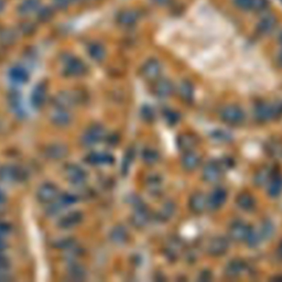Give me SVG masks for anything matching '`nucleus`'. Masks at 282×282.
<instances>
[{"instance_id": "5701e85b", "label": "nucleus", "mask_w": 282, "mask_h": 282, "mask_svg": "<svg viewBox=\"0 0 282 282\" xmlns=\"http://www.w3.org/2000/svg\"><path fill=\"white\" fill-rule=\"evenodd\" d=\"M10 233V226L6 223H0V237L6 238L8 234Z\"/></svg>"}, {"instance_id": "39448f33", "label": "nucleus", "mask_w": 282, "mask_h": 282, "mask_svg": "<svg viewBox=\"0 0 282 282\" xmlns=\"http://www.w3.org/2000/svg\"><path fill=\"white\" fill-rule=\"evenodd\" d=\"M65 175L67 180L73 184H81L86 179L85 171L76 164H70L65 169Z\"/></svg>"}, {"instance_id": "ddd939ff", "label": "nucleus", "mask_w": 282, "mask_h": 282, "mask_svg": "<svg viewBox=\"0 0 282 282\" xmlns=\"http://www.w3.org/2000/svg\"><path fill=\"white\" fill-rule=\"evenodd\" d=\"M88 54H90L92 58H94L95 61L103 60L105 56V50L100 44L94 43L88 46Z\"/></svg>"}, {"instance_id": "4468645a", "label": "nucleus", "mask_w": 282, "mask_h": 282, "mask_svg": "<svg viewBox=\"0 0 282 282\" xmlns=\"http://www.w3.org/2000/svg\"><path fill=\"white\" fill-rule=\"evenodd\" d=\"M75 202H76V196L72 193H65V194H63L60 200H58V203L56 204V207L57 208H62V207H67V206H71L75 204Z\"/></svg>"}, {"instance_id": "0eeeda50", "label": "nucleus", "mask_w": 282, "mask_h": 282, "mask_svg": "<svg viewBox=\"0 0 282 282\" xmlns=\"http://www.w3.org/2000/svg\"><path fill=\"white\" fill-rule=\"evenodd\" d=\"M67 153H69L67 147L63 144H52L45 148V155L54 161L65 158Z\"/></svg>"}, {"instance_id": "1a4fd4ad", "label": "nucleus", "mask_w": 282, "mask_h": 282, "mask_svg": "<svg viewBox=\"0 0 282 282\" xmlns=\"http://www.w3.org/2000/svg\"><path fill=\"white\" fill-rule=\"evenodd\" d=\"M46 98V88L43 83L38 84V85L35 87V90L32 92V96H31V102L32 105L36 108H40L42 107V105L44 104Z\"/></svg>"}, {"instance_id": "aec40b11", "label": "nucleus", "mask_w": 282, "mask_h": 282, "mask_svg": "<svg viewBox=\"0 0 282 282\" xmlns=\"http://www.w3.org/2000/svg\"><path fill=\"white\" fill-rule=\"evenodd\" d=\"M84 275V272L83 270L79 267H75V266H72L71 267V269L69 270V276L71 279H82V276Z\"/></svg>"}, {"instance_id": "6e6552de", "label": "nucleus", "mask_w": 282, "mask_h": 282, "mask_svg": "<svg viewBox=\"0 0 282 282\" xmlns=\"http://www.w3.org/2000/svg\"><path fill=\"white\" fill-rule=\"evenodd\" d=\"M9 79L12 82L17 84V85H21V84H24L29 78V74L26 71V69L21 66H15L9 71Z\"/></svg>"}, {"instance_id": "20e7f679", "label": "nucleus", "mask_w": 282, "mask_h": 282, "mask_svg": "<svg viewBox=\"0 0 282 282\" xmlns=\"http://www.w3.org/2000/svg\"><path fill=\"white\" fill-rule=\"evenodd\" d=\"M85 64L76 57H70L64 63V73L67 76H81V75L85 73Z\"/></svg>"}, {"instance_id": "bb28decb", "label": "nucleus", "mask_w": 282, "mask_h": 282, "mask_svg": "<svg viewBox=\"0 0 282 282\" xmlns=\"http://www.w3.org/2000/svg\"><path fill=\"white\" fill-rule=\"evenodd\" d=\"M281 39H282V35H281Z\"/></svg>"}, {"instance_id": "7ed1b4c3", "label": "nucleus", "mask_w": 282, "mask_h": 282, "mask_svg": "<svg viewBox=\"0 0 282 282\" xmlns=\"http://www.w3.org/2000/svg\"><path fill=\"white\" fill-rule=\"evenodd\" d=\"M50 119L56 127H66V126L72 123V115L70 113L69 109L56 107V109L51 113Z\"/></svg>"}, {"instance_id": "f3484780", "label": "nucleus", "mask_w": 282, "mask_h": 282, "mask_svg": "<svg viewBox=\"0 0 282 282\" xmlns=\"http://www.w3.org/2000/svg\"><path fill=\"white\" fill-rule=\"evenodd\" d=\"M52 16H53V11L51 8H49V7L42 8V9L38 10V17H39V19L41 21H48L52 18Z\"/></svg>"}, {"instance_id": "dca6fc26", "label": "nucleus", "mask_w": 282, "mask_h": 282, "mask_svg": "<svg viewBox=\"0 0 282 282\" xmlns=\"http://www.w3.org/2000/svg\"><path fill=\"white\" fill-rule=\"evenodd\" d=\"M98 137H99L98 130L92 128V129L88 130L85 134H84L83 141H84V144H86V145H92V144H94L96 140H97Z\"/></svg>"}, {"instance_id": "9d476101", "label": "nucleus", "mask_w": 282, "mask_h": 282, "mask_svg": "<svg viewBox=\"0 0 282 282\" xmlns=\"http://www.w3.org/2000/svg\"><path fill=\"white\" fill-rule=\"evenodd\" d=\"M137 20H138L137 11L132 10V9L123 10L118 15V17H117V21H118V23L125 27L132 26L133 23L137 22Z\"/></svg>"}, {"instance_id": "f03ea898", "label": "nucleus", "mask_w": 282, "mask_h": 282, "mask_svg": "<svg viewBox=\"0 0 282 282\" xmlns=\"http://www.w3.org/2000/svg\"><path fill=\"white\" fill-rule=\"evenodd\" d=\"M0 179L5 182H20L26 179V173L19 167L3 166L0 168Z\"/></svg>"}, {"instance_id": "f257e3e1", "label": "nucleus", "mask_w": 282, "mask_h": 282, "mask_svg": "<svg viewBox=\"0 0 282 282\" xmlns=\"http://www.w3.org/2000/svg\"><path fill=\"white\" fill-rule=\"evenodd\" d=\"M60 192H58V188L54 183L46 182L41 185L37 191V199L40 203L50 204L54 203L57 200Z\"/></svg>"}, {"instance_id": "393cba45", "label": "nucleus", "mask_w": 282, "mask_h": 282, "mask_svg": "<svg viewBox=\"0 0 282 282\" xmlns=\"http://www.w3.org/2000/svg\"><path fill=\"white\" fill-rule=\"evenodd\" d=\"M153 1L159 6H166L167 3H169L170 0H153Z\"/></svg>"}, {"instance_id": "6ab92c4d", "label": "nucleus", "mask_w": 282, "mask_h": 282, "mask_svg": "<svg viewBox=\"0 0 282 282\" xmlns=\"http://www.w3.org/2000/svg\"><path fill=\"white\" fill-rule=\"evenodd\" d=\"M9 267H10L9 259L0 254V276H5L6 272L9 270Z\"/></svg>"}, {"instance_id": "9b49d317", "label": "nucleus", "mask_w": 282, "mask_h": 282, "mask_svg": "<svg viewBox=\"0 0 282 282\" xmlns=\"http://www.w3.org/2000/svg\"><path fill=\"white\" fill-rule=\"evenodd\" d=\"M40 0H23L18 7V11L21 16H29L39 10Z\"/></svg>"}, {"instance_id": "2eb2a0df", "label": "nucleus", "mask_w": 282, "mask_h": 282, "mask_svg": "<svg viewBox=\"0 0 282 282\" xmlns=\"http://www.w3.org/2000/svg\"><path fill=\"white\" fill-rule=\"evenodd\" d=\"M276 24V18L273 16H267L260 21L259 23V28L262 29L263 31H270L271 29L275 27Z\"/></svg>"}, {"instance_id": "423d86ee", "label": "nucleus", "mask_w": 282, "mask_h": 282, "mask_svg": "<svg viewBox=\"0 0 282 282\" xmlns=\"http://www.w3.org/2000/svg\"><path fill=\"white\" fill-rule=\"evenodd\" d=\"M82 220V214L76 210H73V212H70L65 214L64 216L61 217L60 222H58V227L62 229H72L76 226L79 222Z\"/></svg>"}, {"instance_id": "4be33fe9", "label": "nucleus", "mask_w": 282, "mask_h": 282, "mask_svg": "<svg viewBox=\"0 0 282 282\" xmlns=\"http://www.w3.org/2000/svg\"><path fill=\"white\" fill-rule=\"evenodd\" d=\"M235 5L243 10H250L251 9V0H234Z\"/></svg>"}, {"instance_id": "a211bd4d", "label": "nucleus", "mask_w": 282, "mask_h": 282, "mask_svg": "<svg viewBox=\"0 0 282 282\" xmlns=\"http://www.w3.org/2000/svg\"><path fill=\"white\" fill-rule=\"evenodd\" d=\"M268 7L267 0H251V9L255 11H263Z\"/></svg>"}, {"instance_id": "f8f14e48", "label": "nucleus", "mask_w": 282, "mask_h": 282, "mask_svg": "<svg viewBox=\"0 0 282 282\" xmlns=\"http://www.w3.org/2000/svg\"><path fill=\"white\" fill-rule=\"evenodd\" d=\"M56 107H62L69 109V107L75 105V95L74 92H63L56 98Z\"/></svg>"}, {"instance_id": "a878e982", "label": "nucleus", "mask_w": 282, "mask_h": 282, "mask_svg": "<svg viewBox=\"0 0 282 282\" xmlns=\"http://www.w3.org/2000/svg\"><path fill=\"white\" fill-rule=\"evenodd\" d=\"M5 7H6V3L3 0H0V12H1L3 9H5Z\"/></svg>"}, {"instance_id": "412c9836", "label": "nucleus", "mask_w": 282, "mask_h": 282, "mask_svg": "<svg viewBox=\"0 0 282 282\" xmlns=\"http://www.w3.org/2000/svg\"><path fill=\"white\" fill-rule=\"evenodd\" d=\"M74 1H77V0H54V6L58 8V9H66Z\"/></svg>"}, {"instance_id": "b1692460", "label": "nucleus", "mask_w": 282, "mask_h": 282, "mask_svg": "<svg viewBox=\"0 0 282 282\" xmlns=\"http://www.w3.org/2000/svg\"><path fill=\"white\" fill-rule=\"evenodd\" d=\"M5 204H6V195L5 193L2 192L1 188H0V207H2Z\"/></svg>"}]
</instances>
